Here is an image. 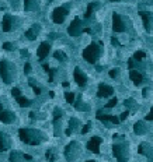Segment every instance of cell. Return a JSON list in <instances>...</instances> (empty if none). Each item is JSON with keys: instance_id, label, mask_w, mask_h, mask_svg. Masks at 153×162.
<instances>
[{"instance_id": "obj_1", "label": "cell", "mask_w": 153, "mask_h": 162, "mask_svg": "<svg viewBox=\"0 0 153 162\" xmlns=\"http://www.w3.org/2000/svg\"><path fill=\"white\" fill-rule=\"evenodd\" d=\"M100 56V48L97 43H90L89 48L83 50V57L87 60L89 63H96L97 57Z\"/></svg>"}, {"instance_id": "obj_2", "label": "cell", "mask_w": 153, "mask_h": 162, "mask_svg": "<svg viewBox=\"0 0 153 162\" xmlns=\"http://www.w3.org/2000/svg\"><path fill=\"white\" fill-rule=\"evenodd\" d=\"M18 134H20V139L21 141H24L25 144H30V146H37L40 140L37 139V134L31 130H27V129H20L18 130Z\"/></svg>"}, {"instance_id": "obj_3", "label": "cell", "mask_w": 153, "mask_h": 162, "mask_svg": "<svg viewBox=\"0 0 153 162\" xmlns=\"http://www.w3.org/2000/svg\"><path fill=\"white\" fill-rule=\"evenodd\" d=\"M0 76H2V78H3V81L6 84H9L11 81V69H10V64L6 60L0 62Z\"/></svg>"}, {"instance_id": "obj_4", "label": "cell", "mask_w": 153, "mask_h": 162, "mask_svg": "<svg viewBox=\"0 0 153 162\" xmlns=\"http://www.w3.org/2000/svg\"><path fill=\"white\" fill-rule=\"evenodd\" d=\"M66 16H67L66 9H65V7H58V9H55V11H53L52 18L56 24H62L65 21V18H66Z\"/></svg>"}, {"instance_id": "obj_5", "label": "cell", "mask_w": 153, "mask_h": 162, "mask_svg": "<svg viewBox=\"0 0 153 162\" xmlns=\"http://www.w3.org/2000/svg\"><path fill=\"white\" fill-rule=\"evenodd\" d=\"M67 32H69L70 37H79L80 35V32H82V25H80V18L79 17H76V18L73 20V23L69 25Z\"/></svg>"}, {"instance_id": "obj_6", "label": "cell", "mask_w": 153, "mask_h": 162, "mask_svg": "<svg viewBox=\"0 0 153 162\" xmlns=\"http://www.w3.org/2000/svg\"><path fill=\"white\" fill-rule=\"evenodd\" d=\"M113 30L115 32H124L125 31V27H124V23L121 20L120 14H117V13L113 14Z\"/></svg>"}, {"instance_id": "obj_7", "label": "cell", "mask_w": 153, "mask_h": 162, "mask_svg": "<svg viewBox=\"0 0 153 162\" xmlns=\"http://www.w3.org/2000/svg\"><path fill=\"white\" fill-rule=\"evenodd\" d=\"M101 142H103V140H101L100 137H91L90 141L87 142V148H89L90 151L98 154V152H100V144Z\"/></svg>"}, {"instance_id": "obj_8", "label": "cell", "mask_w": 153, "mask_h": 162, "mask_svg": "<svg viewBox=\"0 0 153 162\" xmlns=\"http://www.w3.org/2000/svg\"><path fill=\"white\" fill-rule=\"evenodd\" d=\"M113 92H114L113 87L105 85V84H100L98 91H97V96H98V98H105V96L113 95Z\"/></svg>"}, {"instance_id": "obj_9", "label": "cell", "mask_w": 153, "mask_h": 162, "mask_svg": "<svg viewBox=\"0 0 153 162\" xmlns=\"http://www.w3.org/2000/svg\"><path fill=\"white\" fill-rule=\"evenodd\" d=\"M49 50H51L49 43H48V42H42V43L40 45V48H38V50H37L38 59H40V60H44L45 57L48 56V53H49Z\"/></svg>"}, {"instance_id": "obj_10", "label": "cell", "mask_w": 153, "mask_h": 162, "mask_svg": "<svg viewBox=\"0 0 153 162\" xmlns=\"http://www.w3.org/2000/svg\"><path fill=\"white\" fill-rule=\"evenodd\" d=\"M73 77H75V81L77 83V85H80V87H83V85H86V81H87V78H86V76H84L83 73H82V70L80 69H75V73H73Z\"/></svg>"}, {"instance_id": "obj_11", "label": "cell", "mask_w": 153, "mask_h": 162, "mask_svg": "<svg viewBox=\"0 0 153 162\" xmlns=\"http://www.w3.org/2000/svg\"><path fill=\"white\" fill-rule=\"evenodd\" d=\"M124 151H125V148H124L122 146H114L113 147V152H114V155H115V158L118 159L120 162H125L127 159H125V155H124Z\"/></svg>"}, {"instance_id": "obj_12", "label": "cell", "mask_w": 153, "mask_h": 162, "mask_svg": "<svg viewBox=\"0 0 153 162\" xmlns=\"http://www.w3.org/2000/svg\"><path fill=\"white\" fill-rule=\"evenodd\" d=\"M11 25H13V17L10 14H4L3 21H2V28H3L4 32H9L11 30Z\"/></svg>"}, {"instance_id": "obj_13", "label": "cell", "mask_w": 153, "mask_h": 162, "mask_svg": "<svg viewBox=\"0 0 153 162\" xmlns=\"http://www.w3.org/2000/svg\"><path fill=\"white\" fill-rule=\"evenodd\" d=\"M97 119L101 120V122H111L114 124H118L120 119L117 116H111V115H101V112H97Z\"/></svg>"}, {"instance_id": "obj_14", "label": "cell", "mask_w": 153, "mask_h": 162, "mask_svg": "<svg viewBox=\"0 0 153 162\" xmlns=\"http://www.w3.org/2000/svg\"><path fill=\"white\" fill-rule=\"evenodd\" d=\"M14 120V115L9 110H2L0 109V122L3 123H11Z\"/></svg>"}, {"instance_id": "obj_15", "label": "cell", "mask_w": 153, "mask_h": 162, "mask_svg": "<svg viewBox=\"0 0 153 162\" xmlns=\"http://www.w3.org/2000/svg\"><path fill=\"white\" fill-rule=\"evenodd\" d=\"M129 77H131V80L133 81V84H140L143 81V76L140 73H138L136 70H131L129 71Z\"/></svg>"}, {"instance_id": "obj_16", "label": "cell", "mask_w": 153, "mask_h": 162, "mask_svg": "<svg viewBox=\"0 0 153 162\" xmlns=\"http://www.w3.org/2000/svg\"><path fill=\"white\" fill-rule=\"evenodd\" d=\"M140 17H142V20H143V25H145V30L149 31L150 28V16L149 13H146V11H140Z\"/></svg>"}, {"instance_id": "obj_17", "label": "cell", "mask_w": 153, "mask_h": 162, "mask_svg": "<svg viewBox=\"0 0 153 162\" xmlns=\"http://www.w3.org/2000/svg\"><path fill=\"white\" fill-rule=\"evenodd\" d=\"M38 30H40V28H38L37 25H34L33 28H30V30H28V31L25 32V37L28 38L30 41L35 39V38H37V34H38Z\"/></svg>"}, {"instance_id": "obj_18", "label": "cell", "mask_w": 153, "mask_h": 162, "mask_svg": "<svg viewBox=\"0 0 153 162\" xmlns=\"http://www.w3.org/2000/svg\"><path fill=\"white\" fill-rule=\"evenodd\" d=\"M16 101H17V103H18L21 108H27V106H30V105H31V101H30V99H27L25 96H23V95L17 96Z\"/></svg>"}, {"instance_id": "obj_19", "label": "cell", "mask_w": 153, "mask_h": 162, "mask_svg": "<svg viewBox=\"0 0 153 162\" xmlns=\"http://www.w3.org/2000/svg\"><path fill=\"white\" fill-rule=\"evenodd\" d=\"M133 129H135V133H136V134H143V133H146V127L143 126L142 122H138Z\"/></svg>"}, {"instance_id": "obj_20", "label": "cell", "mask_w": 153, "mask_h": 162, "mask_svg": "<svg viewBox=\"0 0 153 162\" xmlns=\"http://www.w3.org/2000/svg\"><path fill=\"white\" fill-rule=\"evenodd\" d=\"M97 6H98L97 3H89V6H87V10H86V14H84V17H86V18H89V17L91 16V13H93V10L96 9Z\"/></svg>"}, {"instance_id": "obj_21", "label": "cell", "mask_w": 153, "mask_h": 162, "mask_svg": "<svg viewBox=\"0 0 153 162\" xmlns=\"http://www.w3.org/2000/svg\"><path fill=\"white\" fill-rule=\"evenodd\" d=\"M7 149V142H6V136L3 133H0V151Z\"/></svg>"}, {"instance_id": "obj_22", "label": "cell", "mask_w": 153, "mask_h": 162, "mask_svg": "<svg viewBox=\"0 0 153 162\" xmlns=\"http://www.w3.org/2000/svg\"><path fill=\"white\" fill-rule=\"evenodd\" d=\"M65 98H66L67 103H73L75 102V94L73 92H65Z\"/></svg>"}, {"instance_id": "obj_23", "label": "cell", "mask_w": 153, "mask_h": 162, "mask_svg": "<svg viewBox=\"0 0 153 162\" xmlns=\"http://www.w3.org/2000/svg\"><path fill=\"white\" fill-rule=\"evenodd\" d=\"M24 7H25V10H34L35 6L33 4V0H24Z\"/></svg>"}, {"instance_id": "obj_24", "label": "cell", "mask_w": 153, "mask_h": 162, "mask_svg": "<svg viewBox=\"0 0 153 162\" xmlns=\"http://www.w3.org/2000/svg\"><path fill=\"white\" fill-rule=\"evenodd\" d=\"M55 59H58V60H65V59H66V55H65L62 50H58V52H55Z\"/></svg>"}, {"instance_id": "obj_25", "label": "cell", "mask_w": 153, "mask_h": 162, "mask_svg": "<svg viewBox=\"0 0 153 162\" xmlns=\"http://www.w3.org/2000/svg\"><path fill=\"white\" fill-rule=\"evenodd\" d=\"M30 85H31V88L34 89V92L37 94V95H40V94H41V88H40V87H37L35 84L33 83V80H30Z\"/></svg>"}, {"instance_id": "obj_26", "label": "cell", "mask_w": 153, "mask_h": 162, "mask_svg": "<svg viewBox=\"0 0 153 162\" xmlns=\"http://www.w3.org/2000/svg\"><path fill=\"white\" fill-rule=\"evenodd\" d=\"M145 56H146L145 52H136V53H135V56H133V59H135V60H143V59H145Z\"/></svg>"}, {"instance_id": "obj_27", "label": "cell", "mask_w": 153, "mask_h": 162, "mask_svg": "<svg viewBox=\"0 0 153 162\" xmlns=\"http://www.w3.org/2000/svg\"><path fill=\"white\" fill-rule=\"evenodd\" d=\"M60 116H62V110L60 109H55V116H53V122H56L58 119H60Z\"/></svg>"}, {"instance_id": "obj_28", "label": "cell", "mask_w": 153, "mask_h": 162, "mask_svg": "<svg viewBox=\"0 0 153 162\" xmlns=\"http://www.w3.org/2000/svg\"><path fill=\"white\" fill-rule=\"evenodd\" d=\"M117 102H118V101H117V98H113V99H111L110 102L105 105V108H114V106L117 105Z\"/></svg>"}, {"instance_id": "obj_29", "label": "cell", "mask_w": 153, "mask_h": 162, "mask_svg": "<svg viewBox=\"0 0 153 162\" xmlns=\"http://www.w3.org/2000/svg\"><path fill=\"white\" fill-rule=\"evenodd\" d=\"M11 94H13L14 98H17V96H20V95H21V91H20L18 88H13V89H11Z\"/></svg>"}, {"instance_id": "obj_30", "label": "cell", "mask_w": 153, "mask_h": 162, "mask_svg": "<svg viewBox=\"0 0 153 162\" xmlns=\"http://www.w3.org/2000/svg\"><path fill=\"white\" fill-rule=\"evenodd\" d=\"M3 49L4 50H11V49H13V45H11L10 42H4L3 43Z\"/></svg>"}, {"instance_id": "obj_31", "label": "cell", "mask_w": 153, "mask_h": 162, "mask_svg": "<svg viewBox=\"0 0 153 162\" xmlns=\"http://www.w3.org/2000/svg\"><path fill=\"white\" fill-rule=\"evenodd\" d=\"M48 74H49V83H52V81H53V76H55V70L49 69V70H48Z\"/></svg>"}, {"instance_id": "obj_32", "label": "cell", "mask_w": 153, "mask_h": 162, "mask_svg": "<svg viewBox=\"0 0 153 162\" xmlns=\"http://www.w3.org/2000/svg\"><path fill=\"white\" fill-rule=\"evenodd\" d=\"M24 71H25V74H28L31 71V64L30 63H25V64H24Z\"/></svg>"}, {"instance_id": "obj_33", "label": "cell", "mask_w": 153, "mask_h": 162, "mask_svg": "<svg viewBox=\"0 0 153 162\" xmlns=\"http://www.w3.org/2000/svg\"><path fill=\"white\" fill-rule=\"evenodd\" d=\"M117 74H118V69H113L110 71V77H111V78H115Z\"/></svg>"}, {"instance_id": "obj_34", "label": "cell", "mask_w": 153, "mask_h": 162, "mask_svg": "<svg viewBox=\"0 0 153 162\" xmlns=\"http://www.w3.org/2000/svg\"><path fill=\"white\" fill-rule=\"evenodd\" d=\"M47 158L49 159V161H55V157H53V154L51 151H48L47 152Z\"/></svg>"}, {"instance_id": "obj_35", "label": "cell", "mask_w": 153, "mask_h": 162, "mask_svg": "<svg viewBox=\"0 0 153 162\" xmlns=\"http://www.w3.org/2000/svg\"><path fill=\"white\" fill-rule=\"evenodd\" d=\"M133 103H135V101H133V99H127V101H125V106H129V108H131V106H133Z\"/></svg>"}, {"instance_id": "obj_36", "label": "cell", "mask_w": 153, "mask_h": 162, "mask_svg": "<svg viewBox=\"0 0 153 162\" xmlns=\"http://www.w3.org/2000/svg\"><path fill=\"white\" fill-rule=\"evenodd\" d=\"M146 120H153V108L150 109V112L146 115Z\"/></svg>"}, {"instance_id": "obj_37", "label": "cell", "mask_w": 153, "mask_h": 162, "mask_svg": "<svg viewBox=\"0 0 153 162\" xmlns=\"http://www.w3.org/2000/svg\"><path fill=\"white\" fill-rule=\"evenodd\" d=\"M89 130H90V123H87V124L84 126L83 129H82V133H83V134H86V133L89 131Z\"/></svg>"}, {"instance_id": "obj_38", "label": "cell", "mask_w": 153, "mask_h": 162, "mask_svg": "<svg viewBox=\"0 0 153 162\" xmlns=\"http://www.w3.org/2000/svg\"><path fill=\"white\" fill-rule=\"evenodd\" d=\"M128 115H129V112H128V110H127V112H124V113H121V117H120V120H125V119H127V117H128Z\"/></svg>"}, {"instance_id": "obj_39", "label": "cell", "mask_w": 153, "mask_h": 162, "mask_svg": "<svg viewBox=\"0 0 153 162\" xmlns=\"http://www.w3.org/2000/svg\"><path fill=\"white\" fill-rule=\"evenodd\" d=\"M133 64H135V63H133V59L128 60V66H129V70H133Z\"/></svg>"}, {"instance_id": "obj_40", "label": "cell", "mask_w": 153, "mask_h": 162, "mask_svg": "<svg viewBox=\"0 0 153 162\" xmlns=\"http://www.w3.org/2000/svg\"><path fill=\"white\" fill-rule=\"evenodd\" d=\"M66 136H70V134H72V129H66Z\"/></svg>"}, {"instance_id": "obj_41", "label": "cell", "mask_w": 153, "mask_h": 162, "mask_svg": "<svg viewBox=\"0 0 153 162\" xmlns=\"http://www.w3.org/2000/svg\"><path fill=\"white\" fill-rule=\"evenodd\" d=\"M44 69H45V71H48V70H49V66H48V64H47V63H45V64H44Z\"/></svg>"}, {"instance_id": "obj_42", "label": "cell", "mask_w": 153, "mask_h": 162, "mask_svg": "<svg viewBox=\"0 0 153 162\" xmlns=\"http://www.w3.org/2000/svg\"><path fill=\"white\" fill-rule=\"evenodd\" d=\"M111 42H113V43H114V45H118V41H117V39H115V38H113V39H111Z\"/></svg>"}, {"instance_id": "obj_43", "label": "cell", "mask_w": 153, "mask_h": 162, "mask_svg": "<svg viewBox=\"0 0 153 162\" xmlns=\"http://www.w3.org/2000/svg\"><path fill=\"white\" fill-rule=\"evenodd\" d=\"M24 159H27V161H30V159H31V155H28V154H27V155H24Z\"/></svg>"}, {"instance_id": "obj_44", "label": "cell", "mask_w": 153, "mask_h": 162, "mask_svg": "<svg viewBox=\"0 0 153 162\" xmlns=\"http://www.w3.org/2000/svg\"><path fill=\"white\" fill-rule=\"evenodd\" d=\"M83 32H87V34H90V32H91V30H90V28H84V30H83Z\"/></svg>"}, {"instance_id": "obj_45", "label": "cell", "mask_w": 153, "mask_h": 162, "mask_svg": "<svg viewBox=\"0 0 153 162\" xmlns=\"http://www.w3.org/2000/svg\"><path fill=\"white\" fill-rule=\"evenodd\" d=\"M110 2H120V0H110Z\"/></svg>"}, {"instance_id": "obj_46", "label": "cell", "mask_w": 153, "mask_h": 162, "mask_svg": "<svg viewBox=\"0 0 153 162\" xmlns=\"http://www.w3.org/2000/svg\"><path fill=\"white\" fill-rule=\"evenodd\" d=\"M87 162H94V161H87Z\"/></svg>"}]
</instances>
